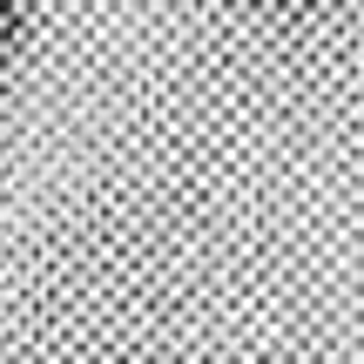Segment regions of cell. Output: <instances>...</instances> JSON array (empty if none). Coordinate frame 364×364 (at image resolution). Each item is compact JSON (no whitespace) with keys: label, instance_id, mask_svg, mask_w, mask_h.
<instances>
[{"label":"cell","instance_id":"obj_1","mask_svg":"<svg viewBox=\"0 0 364 364\" xmlns=\"http://www.w3.org/2000/svg\"><path fill=\"white\" fill-rule=\"evenodd\" d=\"M236 7H243L250 21H263V27H311L317 14H331L338 0H236Z\"/></svg>","mask_w":364,"mask_h":364},{"label":"cell","instance_id":"obj_2","mask_svg":"<svg viewBox=\"0 0 364 364\" xmlns=\"http://www.w3.org/2000/svg\"><path fill=\"white\" fill-rule=\"evenodd\" d=\"M21 41H27V0H0V61L21 54Z\"/></svg>","mask_w":364,"mask_h":364}]
</instances>
